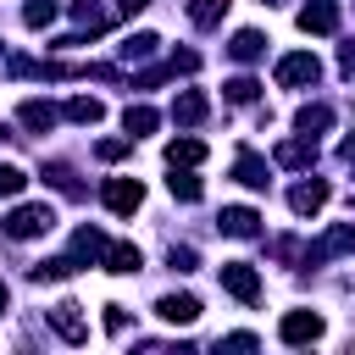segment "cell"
<instances>
[{"mask_svg":"<svg viewBox=\"0 0 355 355\" xmlns=\"http://www.w3.org/2000/svg\"><path fill=\"white\" fill-rule=\"evenodd\" d=\"M0 227H6V239H39V233H50V227H55V211H50L44 200H33V205H17Z\"/></svg>","mask_w":355,"mask_h":355,"instance_id":"obj_1","label":"cell"},{"mask_svg":"<svg viewBox=\"0 0 355 355\" xmlns=\"http://www.w3.org/2000/svg\"><path fill=\"white\" fill-rule=\"evenodd\" d=\"M316 78H322V61H316L311 50H294V55L277 61V83H283V89H311Z\"/></svg>","mask_w":355,"mask_h":355,"instance_id":"obj_2","label":"cell"},{"mask_svg":"<svg viewBox=\"0 0 355 355\" xmlns=\"http://www.w3.org/2000/svg\"><path fill=\"white\" fill-rule=\"evenodd\" d=\"M100 200H105V211H116V216H133V211L144 205V183H139V178H105Z\"/></svg>","mask_w":355,"mask_h":355,"instance_id":"obj_3","label":"cell"},{"mask_svg":"<svg viewBox=\"0 0 355 355\" xmlns=\"http://www.w3.org/2000/svg\"><path fill=\"white\" fill-rule=\"evenodd\" d=\"M327 200H333L327 178H305V183H294V189H288V211H294V216H316Z\"/></svg>","mask_w":355,"mask_h":355,"instance_id":"obj_4","label":"cell"},{"mask_svg":"<svg viewBox=\"0 0 355 355\" xmlns=\"http://www.w3.org/2000/svg\"><path fill=\"white\" fill-rule=\"evenodd\" d=\"M344 250H355V222H338L333 233H322V239L305 250V266H322V261H333V255H344Z\"/></svg>","mask_w":355,"mask_h":355,"instance_id":"obj_5","label":"cell"},{"mask_svg":"<svg viewBox=\"0 0 355 355\" xmlns=\"http://www.w3.org/2000/svg\"><path fill=\"white\" fill-rule=\"evenodd\" d=\"M222 288H227L233 300H244V305L261 300V277H255V266H244V261H227V266H222Z\"/></svg>","mask_w":355,"mask_h":355,"instance_id":"obj_6","label":"cell"},{"mask_svg":"<svg viewBox=\"0 0 355 355\" xmlns=\"http://www.w3.org/2000/svg\"><path fill=\"white\" fill-rule=\"evenodd\" d=\"M277 338H283V344H316V338H322V316H316V311H288V316L277 322Z\"/></svg>","mask_w":355,"mask_h":355,"instance_id":"obj_7","label":"cell"},{"mask_svg":"<svg viewBox=\"0 0 355 355\" xmlns=\"http://www.w3.org/2000/svg\"><path fill=\"white\" fill-rule=\"evenodd\" d=\"M50 327H55L67 344H83V338H89V322H83V305H78V300H61V305L50 311Z\"/></svg>","mask_w":355,"mask_h":355,"instance_id":"obj_8","label":"cell"},{"mask_svg":"<svg viewBox=\"0 0 355 355\" xmlns=\"http://www.w3.org/2000/svg\"><path fill=\"white\" fill-rule=\"evenodd\" d=\"M205 116H211V100H205L200 89H183V94L172 100V122H178V128H200Z\"/></svg>","mask_w":355,"mask_h":355,"instance_id":"obj_9","label":"cell"},{"mask_svg":"<svg viewBox=\"0 0 355 355\" xmlns=\"http://www.w3.org/2000/svg\"><path fill=\"white\" fill-rule=\"evenodd\" d=\"M338 28V6L333 0H305L300 6V33H333Z\"/></svg>","mask_w":355,"mask_h":355,"instance_id":"obj_10","label":"cell"},{"mask_svg":"<svg viewBox=\"0 0 355 355\" xmlns=\"http://www.w3.org/2000/svg\"><path fill=\"white\" fill-rule=\"evenodd\" d=\"M216 222H222V233H227V239H255V233H261V216H255L250 205H222V216H216Z\"/></svg>","mask_w":355,"mask_h":355,"instance_id":"obj_11","label":"cell"},{"mask_svg":"<svg viewBox=\"0 0 355 355\" xmlns=\"http://www.w3.org/2000/svg\"><path fill=\"white\" fill-rule=\"evenodd\" d=\"M17 122L33 128V133H50V128L61 122V111H55L50 100H22V105H17Z\"/></svg>","mask_w":355,"mask_h":355,"instance_id":"obj_12","label":"cell"},{"mask_svg":"<svg viewBox=\"0 0 355 355\" xmlns=\"http://www.w3.org/2000/svg\"><path fill=\"white\" fill-rule=\"evenodd\" d=\"M105 244H111V239H105L100 227H78V233H72V261H78V266H83V261L94 266V261H105Z\"/></svg>","mask_w":355,"mask_h":355,"instance_id":"obj_13","label":"cell"},{"mask_svg":"<svg viewBox=\"0 0 355 355\" xmlns=\"http://www.w3.org/2000/svg\"><path fill=\"white\" fill-rule=\"evenodd\" d=\"M155 311H161L172 327H189V322L200 316V300H194V294H161V300H155Z\"/></svg>","mask_w":355,"mask_h":355,"instance_id":"obj_14","label":"cell"},{"mask_svg":"<svg viewBox=\"0 0 355 355\" xmlns=\"http://www.w3.org/2000/svg\"><path fill=\"white\" fill-rule=\"evenodd\" d=\"M139 266H144L139 244H105V272H116V277H133Z\"/></svg>","mask_w":355,"mask_h":355,"instance_id":"obj_15","label":"cell"},{"mask_svg":"<svg viewBox=\"0 0 355 355\" xmlns=\"http://www.w3.org/2000/svg\"><path fill=\"white\" fill-rule=\"evenodd\" d=\"M294 128H300L305 139L327 133V128H333V105H300V111H294Z\"/></svg>","mask_w":355,"mask_h":355,"instance_id":"obj_16","label":"cell"},{"mask_svg":"<svg viewBox=\"0 0 355 355\" xmlns=\"http://www.w3.org/2000/svg\"><path fill=\"white\" fill-rule=\"evenodd\" d=\"M233 178H239L244 189H266V161H261L255 150H239V161H233Z\"/></svg>","mask_w":355,"mask_h":355,"instance_id":"obj_17","label":"cell"},{"mask_svg":"<svg viewBox=\"0 0 355 355\" xmlns=\"http://www.w3.org/2000/svg\"><path fill=\"white\" fill-rule=\"evenodd\" d=\"M61 116H67V122H83V128H94V122H100V116H105V105H100V100H94V94H72V100H67V111H61Z\"/></svg>","mask_w":355,"mask_h":355,"instance_id":"obj_18","label":"cell"},{"mask_svg":"<svg viewBox=\"0 0 355 355\" xmlns=\"http://www.w3.org/2000/svg\"><path fill=\"white\" fill-rule=\"evenodd\" d=\"M316 161V139H283L277 144V166H311Z\"/></svg>","mask_w":355,"mask_h":355,"instance_id":"obj_19","label":"cell"},{"mask_svg":"<svg viewBox=\"0 0 355 355\" xmlns=\"http://www.w3.org/2000/svg\"><path fill=\"white\" fill-rule=\"evenodd\" d=\"M227 50H233V61H261V55H266V39H261L255 28H239Z\"/></svg>","mask_w":355,"mask_h":355,"instance_id":"obj_20","label":"cell"},{"mask_svg":"<svg viewBox=\"0 0 355 355\" xmlns=\"http://www.w3.org/2000/svg\"><path fill=\"white\" fill-rule=\"evenodd\" d=\"M205 161V144L200 139H172L166 144V166H200Z\"/></svg>","mask_w":355,"mask_h":355,"instance_id":"obj_21","label":"cell"},{"mask_svg":"<svg viewBox=\"0 0 355 355\" xmlns=\"http://www.w3.org/2000/svg\"><path fill=\"white\" fill-rule=\"evenodd\" d=\"M227 6H233V0H189V22H194V28H216V22L227 17Z\"/></svg>","mask_w":355,"mask_h":355,"instance_id":"obj_22","label":"cell"},{"mask_svg":"<svg viewBox=\"0 0 355 355\" xmlns=\"http://www.w3.org/2000/svg\"><path fill=\"white\" fill-rule=\"evenodd\" d=\"M155 122H161V116H155L150 105H128V111H122V128H128V139H144V133H155Z\"/></svg>","mask_w":355,"mask_h":355,"instance_id":"obj_23","label":"cell"},{"mask_svg":"<svg viewBox=\"0 0 355 355\" xmlns=\"http://www.w3.org/2000/svg\"><path fill=\"white\" fill-rule=\"evenodd\" d=\"M72 17H78V28H89V33H105V28H111V11H100L94 0H72Z\"/></svg>","mask_w":355,"mask_h":355,"instance_id":"obj_24","label":"cell"},{"mask_svg":"<svg viewBox=\"0 0 355 355\" xmlns=\"http://www.w3.org/2000/svg\"><path fill=\"white\" fill-rule=\"evenodd\" d=\"M78 272V261L72 255H55V261H39L33 266V283H61V277H72Z\"/></svg>","mask_w":355,"mask_h":355,"instance_id":"obj_25","label":"cell"},{"mask_svg":"<svg viewBox=\"0 0 355 355\" xmlns=\"http://www.w3.org/2000/svg\"><path fill=\"white\" fill-rule=\"evenodd\" d=\"M55 11H61V0H28V6H22V22H28V28H50Z\"/></svg>","mask_w":355,"mask_h":355,"instance_id":"obj_26","label":"cell"},{"mask_svg":"<svg viewBox=\"0 0 355 355\" xmlns=\"http://www.w3.org/2000/svg\"><path fill=\"white\" fill-rule=\"evenodd\" d=\"M166 189H172V194H178L183 205H194V200H200V178H194V172H178V166H172V178H166Z\"/></svg>","mask_w":355,"mask_h":355,"instance_id":"obj_27","label":"cell"},{"mask_svg":"<svg viewBox=\"0 0 355 355\" xmlns=\"http://www.w3.org/2000/svg\"><path fill=\"white\" fill-rule=\"evenodd\" d=\"M22 183H28V172H22V166H11V161H0V200L22 194Z\"/></svg>","mask_w":355,"mask_h":355,"instance_id":"obj_28","label":"cell"},{"mask_svg":"<svg viewBox=\"0 0 355 355\" xmlns=\"http://www.w3.org/2000/svg\"><path fill=\"white\" fill-rule=\"evenodd\" d=\"M155 44H161L155 33H133V39L122 44V55H128V61H144V55H155Z\"/></svg>","mask_w":355,"mask_h":355,"instance_id":"obj_29","label":"cell"},{"mask_svg":"<svg viewBox=\"0 0 355 355\" xmlns=\"http://www.w3.org/2000/svg\"><path fill=\"white\" fill-rule=\"evenodd\" d=\"M255 94H261V83H255V78H233V83H227V100H239V105H250Z\"/></svg>","mask_w":355,"mask_h":355,"instance_id":"obj_30","label":"cell"},{"mask_svg":"<svg viewBox=\"0 0 355 355\" xmlns=\"http://www.w3.org/2000/svg\"><path fill=\"white\" fill-rule=\"evenodd\" d=\"M128 150H133V139H100V144H94V155H100V161H122Z\"/></svg>","mask_w":355,"mask_h":355,"instance_id":"obj_31","label":"cell"},{"mask_svg":"<svg viewBox=\"0 0 355 355\" xmlns=\"http://www.w3.org/2000/svg\"><path fill=\"white\" fill-rule=\"evenodd\" d=\"M44 178H50L55 189H67V194H78V178H72V166H61V161H55V166H50Z\"/></svg>","mask_w":355,"mask_h":355,"instance_id":"obj_32","label":"cell"},{"mask_svg":"<svg viewBox=\"0 0 355 355\" xmlns=\"http://www.w3.org/2000/svg\"><path fill=\"white\" fill-rule=\"evenodd\" d=\"M194 67H200V55H194V50H178V55L166 61V72H172V78H178V72H194Z\"/></svg>","mask_w":355,"mask_h":355,"instance_id":"obj_33","label":"cell"},{"mask_svg":"<svg viewBox=\"0 0 355 355\" xmlns=\"http://www.w3.org/2000/svg\"><path fill=\"white\" fill-rule=\"evenodd\" d=\"M166 261H172V272H194V250H189V244H172Z\"/></svg>","mask_w":355,"mask_h":355,"instance_id":"obj_34","label":"cell"},{"mask_svg":"<svg viewBox=\"0 0 355 355\" xmlns=\"http://www.w3.org/2000/svg\"><path fill=\"white\" fill-rule=\"evenodd\" d=\"M128 327V311L122 305H105V333H122Z\"/></svg>","mask_w":355,"mask_h":355,"instance_id":"obj_35","label":"cell"},{"mask_svg":"<svg viewBox=\"0 0 355 355\" xmlns=\"http://www.w3.org/2000/svg\"><path fill=\"white\" fill-rule=\"evenodd\" d=\"M255 344H261L255 333H227V338H222V349H255Z\"/></svg>","mask_w":355,"mask_h":355,"instance_id":"obj_36","label":"cell"},{"mask_svg":"<svg viewBox=\"0 0 355 355\" xmlns=\"http://www.w3.org/2000/svg\"><path fill=\"white\" fill-rule=\"evenodd\" d=\"M338 67H344V72H355V39H349V44L338 50Z\"/></svg>","mask_w":355,"mask_h":355,"instance_id":"obj_37","label":"cell"},{"mask_svg":"<svg viewBox=\"0 0 355 355\" xmlns=\"http://www.w3.org/2000/svg\"><path fill=\"white\" fill-rule=\"evenodd\" d=\"M338 155H344V161H349V166H355V133H349V139H344V144H338Z\"/></svg>","mask_w":355,"mask_h":355,"instance_id":"obj_38","label":"cell"},{"mask_svg":"<svg viewBox=\"0 0 355 355\" xmlns=\"http://www.w3.org/2000/svg\"><path fill=\"white\" fill-rule=\"evenodd\" d=\"M144 6H150V0H116V11H128V17H133V11H144Z\"/></svg>","mask_w":355,"mask_h":355,"instance_id":"obj_39","label":"cell"},{"mask_svg":"<svg viewBox=\"0 0 355 355\" xmlns=\"http://www.w3.org/2000/svg\"><path fill=\"white\" fill-rule=\"evenodd\" d=\"M6 300H11V294H6V283H0V311H6Z\"/></svg>","mask_w":355,"mask_h":355,"instance_id":"obj_40","label":"cell"},{"mask_svg":"<svg viewBox=\"0 0 355 355\" xmlns=\"http://www.w3.org/2000/svg\"><path fill=\"white\" fill-rule=\"evenodd\" d=\"M266 6H277V0H266Z\"/></svg>","mask_w":355,"mask_h":355,"instance_id":"obj_41","label":"cell"}]
</instances>
